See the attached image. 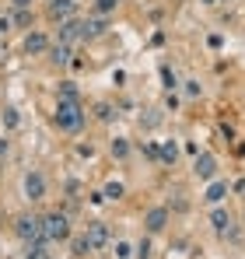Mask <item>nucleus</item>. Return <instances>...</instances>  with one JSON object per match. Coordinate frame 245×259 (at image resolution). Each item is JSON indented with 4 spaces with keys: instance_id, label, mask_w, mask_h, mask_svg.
I'll return each instance as SVG.
<instances>
[{
    "instance_id": "nucleus-1",
    "label": "nucleus",
    "mask_w": 245,
    "mask_h": 259,
    "mask_svg": "<svg viewBox=\"0 0 245 259\" xmlns=\"http://www.w3.org/2000/svg\"><path fill=\"white\" fill-rule=\"evenodd\" d=\"M56 126L63 130V133H77V130L84 126L81 102H74V98H60V102H56Z\"/></svg>"
},
{
    "instance_id": "nucleus-2",
    "label": "nucleus",
    "mask_w": 245,
    "mask_h": 259,
    "mask_svg": "<svg viewBox=\"0 0 245 259\" xmlns=\"http://www.w3.org/2000/svg\"><path fill=\"white\" fill-rule=\"evenodd\" d=\"M14 235H18L21 242H46V224H42V217H35V214H21L14 221Z\"/></svg>"
},
{
    "instance_id": "nucleus-3",
    "label": "nucleus",
    "mask_w": 245,
    "mask_h": 259,
    "mask_svg": "<svg viewBox=\"0 0 245 259\" xmlns=\"http://www.w3.org/2000/svg\"><path fill=\"white\" fill-rule=\"evenodd\" d=\"M42 224H46V242H67L70 238V221L67 214H46L42 217Z\"/></svg>"
},
{
    "instance_id": "nucleus-4",
    "label": "nucleus",
    "mask_w": 245,
    "mask_h": 259,
    "mask_svg": "<svg viewBox=\"0 0 245 259\" xmlns=\"http://www.w3.org/2000/svg\"><path fill=\"white\" fill-rule=\"evenodd\" d=\"M210 224H214V231L221 235V238H235V228H231V217L224 207H214L210 210Z\"/></svg>"
},
{
    "instance_id": "nucleus-5",
    "label": "nucleus",
    "mask_w": 245,
    "mask_h": 259,
    "mask_svg": "<svg viewBox=\"0 0 245 259\" xmlns=\"http://www.w3.org/2000/svg\"><path fill=\"white\" fill-rule=\"evenodd\" d=\"M193 172H196V179H203V182H210L214 175H217V158L214 154H196V161H193Z\"/></svg>"
},
{
    "instance_id": "nucleus-6",
    "label": "nucleus",
    "mask_w": 245,
    "mask_h": 259,
    "mask_svg": "<svg viewBox=\"0 0 245 259\" xmlns=\"http://www.w3.org/2000/svg\"><path fill=\"white\" fill-rule=\"evenodd\" d=\"M77 39H84V21H77V18H67V21H60V42H77Z\"/></svg>"
},
{
    "instance_id": "nucleus-7",
    "label": "nucleus",
    "mask_w": 245,
    "mask_h": 259,
    "mask_svg": "<svg viewBox=\"0 0 245 259\" xmlns=\"http://www.w3.org/2000/svg\"><path fill=\"white\" fill-rule=\"evenodd\" d=\"M84 235H88V242H91L95 249H102V245L109 242V224H105V221H88Z\"/></svg>"
},
{
    "instance_id": "nucleus-8",
    "label": "nucleus",
    "mask_w": 245,
    "mask_h": 259,
    "mask_svg": "<svg viewBox=\"0 0 245 259\" xmlns=\"http://www.w3.org/2000/svg\"><path fill=\"white\" fill-rule=\"evenodd\" d=\"M165 224H168V207H151L147 217H144V228L151 235H158V231H165Z\"/></svg>"
},
{
    "instance_id": "nucleus-9",
    "label": "nucleus",
    "mask_w": 245,
    "mask_h": 259,
    "mask_svg": "<svg viewBox=\"0 0 245 259\" xmlns=\"http://www.w3.org/2000/svg\"><path fill=\"white\" fill-rule=\"evenodd\" d=\"M77 14V4L74 0H49V18L53 21H67Z\"/></svg>"
},
{
    "instance_id": "nucleus-10",
    "label": "nucleus",
    "mask_w": 245,
    "mask_h": 259,
    "mask_svg": "<svg viewBox=\"0 0 245 259\" xmlns=\"http://www.w3.org/2000/svg\"><path fill=\"white\" fill-rule=\"evenodd\" d=\"M25 196H28V200H46V179H42L39 172L25 175Z\"/></svg>"
},
{
    "instance_id": "nucleus-11",
    "label": "nucleus",
    "mask_w": 245,
    "mask_h": 259,
    "mask_svg": "<svg viewBox=\"0 0 245 259\" xmlns=\"http://www.w3.org/2000/svg\"><path fill=\"white\" fill-rule=\"evenodd\" d=\"M224 196H228V182H224V179H210V186H207L203 200L210 203V207H217V203H221Z\"/></svg>"
},
{
    "instance_id": "nucleus-12",
    "label": "nucleus",
    "mask_w": 245,
    "mask_h": 259,
    "mask_svg": "<svg viewBox=\"0 0 245 259\" xmlns=\"http://www.w3.org/2000/svg\"><path fill=\"white\" fill-rule=\"evenodd\" d=\"M25 53H28V56L49 53V39H46L42 32H28V35H25Z\"/></svg>"
},
{
    "instance_id": "nucleus-13",
    "label": "nucleus",
    "mask_w": 245,
    "mask_h": 259,
    "mask_svg": "<svg viewBox=\"0 0 245 259\" xmlns=\"http://www.w3.org/2000/svg\"><path fill=\"white\" fill-rule=\"evenodd\" d=\"M49 60H53L56 67L70 63V46H67V42H56V46H49Z\"/></svg>"
},
{
    "instance_id": "nucleus-14",
    "label": "nucleus",
    "mask_w": 245,
    "mask_h": 259,
    "mask_svg": "<svg viewBox=\"0 0 245 259\" xmlns=\"http://www.w3.org/2000/svg\"><path fill=\"white\" fill-rule=\"evenodd\" d=\"M25 259H53L46 242H25Z\"/></svg>"
},
{
    "instance_id": "nucleus-15",
    "label": "nucleus",
    "mask_w": 245,
    "mask_h": 259,
    "mask_svg": "<svg viewBox=\"0 0 245 259\" xmlns=\"http://www.w3.org/2000/svg\"><path fill=\"white\" fill-rule=\"evenodd\" d=\"M102 32H105V18H88L84 21V39H95Z\"/></svg>"
},
{
    "instance_id": "nucleus-16",
    "label": "nucleus",
    "mask_w": 245,
    "mask_h": 259,
    "mask_svg": "<svg viewBox=\"0 0 245 259\" xmlns=\"http://www.w3.org/2000/svg\"><path fill=\"white\" fill-rule=\"evenodd\" d=\"M175 158H179V147H175L172 140H165L161 144V161L165 165H175Z\"/></svg>"
},
{
    "instance_id": "nucleus-17",
    "label": "nucleus",
    "mask_w": 245,
    "mask_h": 259,
    "mask_svg": "<svg viewBox=\"0 0 245 259\" xmlns=\"http://www.w3.org/2000/svg\"><path fill=\"white\" fill-rule=\"evenodd\" d=\"M88 252H95V245L88 242V235H81V238H74V256H88Z\"/></svg>"
},
{
    "instance_id": "nucleus-18",
    "label": "nucleus",
    "mask_w": 245,
    "mask_h": 259,
    "mask_svg": "<svg viewBox=\"0 0 245 259\" xmlns=\"http://www.w3.org/2000/svg\"><path fill=\"white\" fill-rule=\"evenodd\" d=\"M0 119H4V126H7V130H18V123H21L18 109H4V116H0Z\"/></svg>"
},
{
    "instance_id": "nucleus-19",
    "label": "nucleus",
    "mask_w": 245,
    "mask_h": 259,
    "mask_svg": "<svg viewBox=\"0 0 245 259\" xmlns=\"http://www.w3.org/2000/svg\"><path fill=\"white\" fill-rule=\"evenodd\" d=\"M126 154H130V144H126L123 137H116V140H112V158H126Z\"/></svg>"
},
{
    "instance_id": "nucleus-20",
    "label": "nucleus",
    "mask_w": 245,
    "mask_h": 259,
    "mask_svg": "<svg viewBox=\"0 0 245 259\" xmlns=\"http://www.w3.org/2000/svg\"><path fill=\"white\" fill-rule=\"evenodd\" d=\"M112 249H116V252H112L116 259H130V256H133V245H130V242H116Z\"/></svg>"
},
{
    "instance_id": "nucleus-21",
    "label": "nucleus",
    "mask_w": 245,
    "mask_h": 259,
    "mask_svg": "<svg viewBox=\"0 0 245 259\" xmlns=\"http://www.w3.org/2000/svg\"><path fill=\"white\" fill-rule=\"evenodd\" d=\"M60 98H74V102H77V84H74V81H63V84H60Z\"/></svg>"
},
{
    "instance_id": "nucleus-22",
    "label": "nucleus",
    "mask_w": 245,
    "mask_h": 259,
    "mask_svg": "<svg viewBox=\"0 0 245 259\" xmlns=\"http://www.w3.org/2000/svg\"><path fill=\"white\" fill-rule=\"evenodd\" d=\"M123 196V182H109L105 186V200H119Z\"/></svg>"
},
{
    "instance_id": "nucleus-23",
    "label": "nucleus",
    "mask_w": 245,
    "mask_h": 259,
    "mask_svg": "<svg viewBox=\"0 0 245 259\" xmlns=\"http://www.w3.org/2000/svg\"><path fill=\"white\" fill-rule=\"evenodd\" d=\"M14 21H18L21 28H25V25H32V11H28V7H18V14H14Z\"/></svg>"
},
{
    "instance_id": "nucleus-24",
    "label": "nucleus",
    "mask_w": 245,
    "mask_h": 259,
    "mask_svg": "<svg viewBox=\"0 0 245 259\" xmlns=\"http://www.w3.org/2000/svg\"><path fill=\"white\" fill-rule=\"evenodd\" d=\"M116 4H119V0H95V11H98V14H109V11H116Z\"/></svg>"
},
{
    "instance_id": "nucleus-25",
    "label": "nucleus",
    "mask_w": 245,
    "mask_h": 259,
    "mask_svg": "<svg viewBox=\"0 0 245 259\" xmlns=\"http://www.w3.org/2000/svg\"><path fill=\"white\" fill-rule=\"evenodd\" d=\"M137 259H151V238H144V242L137 245Z\"/></svg>"
},
{
    "instance_id": "nucleus-26",
    "label": "nucleus",
    "mask_w": 245,
    "mask_h": 259,
    "mask_svg": "<svg viewBox=\"0 0 245 259\" xmlns=\"http://www.w3.org/2000/svg\"><path fill=\"white\" fill-rule=\"evenodd\" d=\"M165 84H168V91H175V88H179V81H175V74H172L168 67H165Z\"/></svg>"
},
{
    "instance_id": "nucleus-27",
    "label": "nucleus",
    "mask_w": 245,
    "mask_h": 259,
    "mask_svg": "<svg viewBox=\"0 0 245 259\" xmlns=\"http://www.w3.org/2000/svg\"><path fill=\"white\" fill-rule=\"evenodd\" d=\"M95 112H98V119H112V105H98Z\"/></svg>"
},
{
    "instance_id": "nucleus-28",
    "label": "nucleus",
    "mask_w": 245,
    "mask_h": 259,
    "mask_svg": "<svg viewBox=\"0 0 245 259\" xmlns=\"http://www.w3.org/2000/svg\"><path fill=\"white\" fill-rule=\"evenodd\" d=\"M186 95L196 98V95H200V84H196V81H186Z\"/></svg>"
},
{
    "instance_id": "nucleus-29",
    "label": "nucleus",
    "mask_w": 245,
    "mask_h": 259,
    "mask_svg": "<svg viewBox=\"0 0 245 259\" xmlns=\"http://www.w3.org/2000/svg\"><path fill=\"white\" fill-rule=\"evenodd\" d=\"M7 28H11V21H7V18H0V35H4Z\"/></svg>"
},
{
    "instance_id": "nucleus-30",
    "label": "nucleus",
    "mask_w": 245,
    "mask_h": 259,
    "mask_svg": "<svg viewBox=\"0 0 245 259\" xmlns=\"http://www.w3.org/2000/svg\"><path fill=\"white\" fill-rule=\"evenodd\" d=\"M14 7H32V0H11Z\"/></svg>"
},
{
    "instance_id": "nucleus-31",
    "label": "nucleus",
    "mask_w": 245,
    "mask_h": 259,
    "mask_svg": "<svg viewBox=\"0 0 245 259\" xmlns=\"http://www.w3.org/2000/svg\"><path fill=\"white\" fill-rule=\"evenodd\" d=\"M203 4H217V0H203Z\"/></svg>"
}]
</instances>
